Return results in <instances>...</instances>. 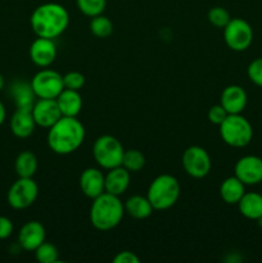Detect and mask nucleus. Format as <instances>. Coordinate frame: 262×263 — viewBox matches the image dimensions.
<instances>
[{
  "mask_svg": "<svg viewBox=\"0 0 262 263\" xmlns=\"http://www.w3.org/2000/svg\"><path fill=\"white\" fill-rule=\"evenodd\" d=\"M249 80L253 82L256 86L262 87V58H257L249 63L247 69Z\"/></svg>",
  "mask_w": 262,
  "mask_h": 263,
  "instance_id": "nucleus-31",
  "label": "nucleus"
},
{
  "mask_svg": "<svg viewBox=\"0 0 262 263\" xmlns=\"http://www.w3.org/2000/svg\"><path fill=\"white\" fill-rule=\"evenodd\" d=\"M38 157L35 156V153L30 151L21 152L17 156V158H15L14 170L18 177H27V179L33 177L36 171H38Z\"/></svg>",
  "mask_w": 262,
  "mask_h": 263,
  "instance_id": "nucleus-24",
  "label": "nucleus"
},
{
  "mask_svg": "<svg viewBox=\"0 0 262 263\" xmlns=\"http://www.w3.org/2000/svg\"><path fill=\"white\" fill-rule=\"evenodd\" d=\"M130 185V172L122 166L108 170V174L104 177L105 193L112 195H122Z\"/></svg>",
  "mask_w": 262,
  "mask_h": 263,
  "instance_id": "nucleus-18",
  "label": "nucleus"
},
{
  "mask_svg": "<svg viewBox=\"0 0 262 263\" xmlns=\"http://www.w3.org/2000/svg\"><path fill=\"white\" fill-rule=\"evenodd\" d=\"M30 58L41 68L50 66L57 58V45L54 40L45 37L36 39L30 46Z\"/></svg>",
  "mask_w": 262,
  "mask_h": 263,
  "instance_id": "nucleus-14",
  "label": "nucleus"
},
{
  "mask_svg": "<svg viewBox=\"0 0 262 263\" xmlns=\"http://www.w3.org/2000/svg\"><path fill=\"white\" fill-rule=\"evenodd\" d=\"M36 122L33 120L32 109H22L17 108L10 118V130L18 139H27L33 134Z\"/></svg>",
  "mask_w": 262,
  "mask_h": 263,
  "instance_id": "nucleus-17",
  "label": "nucleus"
},
{
  "mask_svg": "<svg viewBox=\"0 0 262 263\" xmlns=\"http://www.w3.org/2000/svg\"><path fill=\"white\" fill-rule=\"evenodd\" d=\"M248 103L247 91L239 85H229L221 92L220 104L229 115H239L243 112Z\"/></svg>",
  "mask_w": 262,
  "mask_h": 263,
  "instance_id": "nucleus-15",
  "label": "nucleus"
},
{
  "mask_svg": "<svg viewBox=\"0 0 262 263\" xmlns=\"http://www.w3.org/2000/svg\"><path fill=\"white\" fill-rule=\"evenodd\" d=\"M45 228L39 221H28L18 233V243L22 249L28 252H35V249L45 241Z\"/></svg>",
  "mask_w": 262,
  "mask_h": 263,
  "instance_id": "nucleus-13",
  "label": "nucleus"
},
{
  "mask_svg": "<svg viewBox=\"0 0 262 263\" xmlns=\"http://www.w3.org/2000/svg\"><path fill=\"white\" fill-rule=\"evenodd\" d=\"M63 84L64 89H71L80 91L85 85V76L81 72L71 71L63 76Z\"/></svg>",
  "mask_w": 262,
  "mask_h": 263,
  "instance_id": "nucleus-30",
  "label": "nucleus"
},
{
  "mask_svg": "<svg viewBox=\"0 0 262 263\" xmlns=\"http://www.w3.org/2000/svg\"><path fill=\"white\" fill-rule=\"evenodd\" d=\"M257 223H258L259 228H262V217H259L258 220H257Z\"/></svg>",
  "mask_w": 262,
  "mask_h": 263,
  "instance_id": "nucleus-37",
  "label": "nucleus"
},
{
  "mask_svg": "<svg viewBox=\"0 0 262 263\" xmlns=\"http://www.w3.org/2000/svg\"><path fill=\"white\" fill-rule=\"evenodd\" d=\"M208 21H210L211 25H213L215 27L223 28L229 22H230L231 17L230 13L225 9L223 7H213L211 8L210 12H208Z\"/></svg>",
  "mask_w": 262,
  "mask_h": 263,
  "instance_id": "nucleus-29",
  "label": "nucleus"
},
{
  "mask_svg": "<svg viewBox=\"0 0 262 263\" xmlns=\"http://www.w3.org/2000/svg\"><path fill=\"white\" fill-rule=\"evenodd\" d=\"M104 175L99 168L90 167L82 171L80 176V189L90 199H95L105 192Z\"/></svg>",
  "mask_w": 262,
  "mask_h": 263,
  "instance_id": "nucleus-16",
  "label": "nucleus"
},
{
  "mask_svg": "<svg viewBox=\"0 0 262 263\" xmlns=\"http://www.w3.org/2000/svg\"><path fill=\"white\" fill-rule=\"evenodd\" d=\"M90 31L95 37L105 39L112 35L113 23L108 17L99 14L97 17H92L90 21Z\"/></svg>",
  "mask_w": 262,
  "mask_h": 263,
  "instance_id": "nucleus-26",
  "label": "nucleus"
},
{
  "mask_svg": "<svg viewBox=\"0 0 262 263\" xmlns=\"http://www.w3.org/2000/svg\"><path fill=\"white\" fill-rule=\"evenodd\" d=\"M90 207V221L99 231H109L117 228L125 215V207L117 195L103 193L92 199Z\"/></svg>",
  "mask_w": 262,
  "mask_h": 263,
  "instance_id": "nucleus-3",
  "label": "nucleus"
},
{
  "mask_svg": "<svg viewBox=\"0 0 262 263\" xmlns=\"http://www.w3.org/2000/svg\"><path fill=\"white\" fill-rule=\"evenodd\" d=\"M125 149L117 138L112 135H102L92 145V156L99 167L110 170L122 164Z\"/></svg>",
  "mask_w": 262,
  "mask_h": 263,
  "instance_id": "nucleus-6",
  "label": "nucleus"
},
{
  "mask_svg": "<svg viewBox=\"0 0 262 263\" xmlns=\"http://www.w3.org/2000/svg\"><path fill=\"white\" fill-rule=\"evenodd\" d=\"M234 176L244 185H257L262 182V158L257 156H244L234 167Z\"/></svg>",
  "mask_w": 262,
  "mask_h": 263,
  "instance_id": "nucleus-11",
  "label": "nucleus"
},
{
  "mask_svg": "<svg viewBox=\"0 0 262 263\" xmlns=\"http://www.w3.org/2000/svg\"><path fill=\"white\" fill-rule=\"evenodd\" d=\"M58 249L54 244L44 241L35 249V257L41 263H54L58 261Z\"/></svg>",
  "mask_w": 262,
  "mask_h": 263,
  "instance_id": "nucleus-28",
  "label": "nucleus"
},
{
  "mask_svg": "<svg viewBox=\"0 0 262 263\" xmlns=\"http://www.w3.org/2000/svg\"><path fill=\"white\" fill-rule=\"evenodd\" d=\"M223 40L234 51H244L253 41V30L247 21L241 18H231L223 27Z\"/></svg>",
  "mask_w": 262,
  "mask_h": 263,
  "instance_id": "nucleus-9",
  "label": "nucleus"
},
{
  "mask_svg": "<svg viewBox=\"0 0 262 263\" xmlns=\"http://www.w3.org/2000/svg\"><path fill=\"white\" fill-rule=\"evenodd\" d=\"M228 115L229 113L223 109L222 105L216 104L212 105V107L210 108V110H208V120H210V122L213 123V125L220 126L221 123L223 122V120L228 117Z\"/></svg>",
  "mask_w": 262,
  "mask_h": 263,
  "instance_id": "nucleus-32",
  "label": "nucleus"
},
{
  "mask_svg": "<svg viewBox=\"0 0 262 263\" xmlns=\"http://www.w3.org/2000/svg\"><path fill=\"white\" fill-rule=\"evenodd\" d=\"M5 117H7V110H5V107L4 104H3V102L0 100V126L4 123Z\"/></svg>",
  "mask_w": 262,
  "mask_h": 263,
  "instance_id": "nucleus-35",
  "label": "nucleus"
},
{
  "mask_svg": "<svg viewBox=\"0 0 262 263\" xmlns=\"http://www.w3.org/2000/svg\"><path fill=\"white\" fill-rule=\"evenodd\" d=\"M123 207H125V213H127L135 220H145L154 211L148 198L141 197V195L130 197L126 200Z\"/></svg>",
  "mask_w": 262,
  "mask_h": 263,
  "instance_id": "nucleus-22",
  "label": "nucleus"
},
{
  "mask_svg": "<svg viewBox=\"0 0 262 263\" xmlns=\"http://www.w3.org/2000/svg\"><path fill=\"white\" fill-rule=\"evenodd\" d=\"M220 135L223 143L233 148H244L253 138V128L246 117L239 115H228L220 126Z\"/></svg>",
  "mask_w": 262,
  "mask_h": 263,
  "instance_id": "nucleus-5",
  "label": "nucleus"
},
{
  "mask_svg": "<svg viewBox=\"0 0 262 263\" xmlns=\"http://www.w3.org/2000/svg\"><path fill=\"white\" fill-rule=\"evenodd\" d=\"M238 208L241 216L248 220L257 221L259 217H262V194L246 192L238 202Z\"/></svg>",
  "mask_w": 262,
  "mask_h": 263,
  "instance_id": "nucleus-20",
  "label": "nucleus"
},
{
  "mask_svg": "<svg viewBox=\"0 0 262 263\" xmlns=\"http://www.w3.org/2000/svg\"><path fill=\"white\" fill-rule=\"evenodd\" d=\"M140 259L136 256L134 252L130 251H122L117 253L113 258V263H139Z\"/></svg>",
  "mask_w": 262,
  "mask_h": 263,
  "instance_id": "nucleus-34",
  "label": "nucleus"
},
{
  "mask_svg": "<svg viewBox=\"0 0 262 263\" xmlns=\"http://www.w3.org/2000/svg\"><path fill=\"white\" fill-rule=\"evenodd\" d=\"M181 163L185 172L194 179H203L212 168L210 154L199 145L189 146L182 154Z\"/></svg>",
  "mask_w": 262,
  "mask_h": 263,
  "instance_id": "nucleus-10",
  "label": "nucleus"
},
{
  "mask_svg": "<svg viewBox=\"0 0 262 263\" xmlns=\"http://www.w3.org/2000/svg\"><path fill=\"white\" fill-rule=\"evenodd\" d=\"M10 95L14 100L15 108L32 109L36 102V95L33 92L32 86L25 81H15L10 86Z\"/></svg>",
  "mask_w": 262,
  "mask_h": 263,
  "instance_id": "nucleus-21",
  "label": "nucleus"
},
{
  "mask_svg": "<svg viewBox=\"0 0 262 263\" xmlns=\"http://www.w3.org/2000/svg\"><path fill=\"white\" fill-rule=\"evenodd\" d=\"M122 167H125L128 172H139L145 166V157L138 149H128L125 151L122 158Z\"/></svg>",
  "mask_w": 262,
  "mask_h": 263,
  "instance_id": "nucleus-25",
  "label": "nucleus"
},
{
  "mask_svg": "<svg viewBox=\"0 0 262 263\" xmlns=\"http://www.w3.org/2000/svg\"><path fill=\"white\" fill-rule=\"evenodd\" d=\"M30 84L38 99H57L64 90L63 76L59 72L49 68L39 71Z\"/></svg>",
  "mask_w": 262,
  "mask_h": 263,
  "instance_id": "nucleus-7",
  "label": "nucleus"
},
{
  "mask_svg": "<svg viewBox=\"0 0 262 263\" xmlns=\"http://www.w3.org/2000/svg\"><path fill=\"white\" fill-rule=\"evenodd\" d=\"M14 230V225H13L12 220L5 216H0V240H5L9 238Z\"/></svg>",
  "mask_w": 262,
  "mask_h": 263,
  "instance_id": "nucleus-33",
  "label": "nucleus"
},
{
  "mask_svg": "<svg viewBox=\"0 0 262 263\" xmlns=\"http://www.w3.org/2000/svg\"><path fill=\"white\" fill-rule=\"evenodd\" d=\"M31 27L38 37H59L69 25V14L58 3H45L36 8L30 18Z\"/></svg>",
  "mask_w": 262,
  "mask_h": 263,
  "instance_id": "nucleus-1",
  "label": "nucleus"
},
{
  "mask_svg": "<svg viewBox=\"0 0 262 263\" xmlns=\"http://www.w3.org/2000/svg\"><path fill=\"white\" fill-rule=\"evenodd\" d=\"M180 197V184L172 175L157 176L148 187L146 198L154 211H166L176 204Z\"/></svg>",
  "mask_w": 262,
  "mask_h": 263,
  "instance_id": "nucleus-4",
  "label": "nucleus"
},
{
  "mask_svg": "<svg viewBox=\"0 0 262 263\" xmlns=\"http://www.w3.org/2000/svg\"><path fill=\"white\" fill-rule=\"evenodd\" d=\"M85 127L76 117L62 116L48 133V145L54 153L67 156L76 152L85 140Z\"/></svg>",
  "mask_w": 262,
  "mask_h": 263,
  "instance_id": "nucleus-2",
  "label": "nucleus"
},
{
  "mask_svg": "<svg viewBox=\"0 0 262 263\" xmlns=\"http://www.w3.org/2000/svg\"><path fill=\"white\" fill-rule=\"evenodd\" d=\"M246 193V185L236 176H230L220 186V195L228 204H238L239 200Z\"/></svg>",
  "mask_w": 262,
  "mask_h": 263,
  "instance_id": "nucleus-23",
  "label": "nucleus"
},
{
  "mask_svg": "<svg viewBox=\"0 0 262 263\" xmlns=\"http://www.w3.org/2000/svg\"><path fill=\"white\" fill-rule=\"evenodd\" d=\"M76 5L82 14L92 18L103 14L107 7V0H76Z\"/></svg>",
  "mask_w": 262,
  "mask_h": 263,
  "instance_id": "nucleus-27",
  "label": "nucleus"
},
{
  "mask_svg": "<svg viewBox=\"0 0 262 263\" xmlns=\"http://www.w3.org/2000/svg\"><path fill=\"white\" fill-rule=\"evenodd\" d=\"M4 84H5V81H4V77H3V74L0 73V91H2V90H3V87H4Z\"/></svg>",
  "mask_w": 262,
  "mask_h": 263,
  "instance_id": "nucleus-36",
  "label": "nucleus"
},
{
  "mask_svg": "<svg viewBox=\"0 0 262 263\" xmlns=\"http://www.w3.org/2000/svg\"><path fill=\"white\" fill-rule=\"evenodd\" d=\"M57 103L64 117H77L82 108V98L80 91L71 89H64L57 98Z\"/></svg>",
  "mask_w": 262,
  "mask_h": 263,
  "instance_id": "nucleus-19",
  "label": "nucleus"
},
{
  "mask_svg": "<svg viewBox=\"0 0 262 263\" xmlns=\"http://www.w3.org/2000/svg\"><path fill=\"white\" fill-rule=\"evenodd\" d=\"M39 195V186L32 177H18L12 184L7 194L8 204L13 210H26L36 202Z\"/></svg>",
  "mask_w": 262,
  "mask_h": 263,
  "instance_id": "nucleus-8",
  "label": "nucleus"
},
{
  "mask_svg": "<svg viewBox=\"0 0 262 263\" xmlns=\"http://www.w3.org/2000/svg\"><path fill=\"white\" fill-rule=\"evenodd\" d=\"M32 116L36 126L50 128L62 117V113L55 99H39L32 107Z\"/></svg>",
  "mask_w": 262,
  "mask_h": 263,
  "instance_id": "nucleus-12",
  "label": "nucleus"
}]
</instances>
